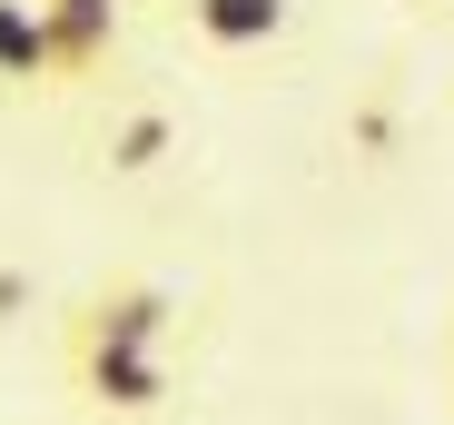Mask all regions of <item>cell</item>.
<instances>
[{
  "label": "cell",
  "mask_w": 454,
  "mask_h": 425,
  "mask_svg": "<svg viewBox=\"0 0 454 425\" xmlns=\"http://www.w3.org/2000/svg\"><path fill=\"white\" fill-rule=\"evenodd\" d=\"M425 11H454V0H425Z\"/></svg>",
  "instance_id": "obj_7"
},
{
  "label": "cell",
  "mask_w": 454,
  "mask_h": 425,
  "mask_svg": "<svg viewBox=\"0 0 454 425\" xmlns=\"http://www.w3.org/2000/svg\"><path fill=\"white\" fill-rule=\"evenodd\" d=\"M0 90H59V59L40 30V0H0Z\"/></svg>",
  "instance_id": "obj_5"
},
{
  "label": "cell",
  "mask_w": 454,
  "mask_h": 425,
  "mask_svg": "<svg viewBox=\"0 0 454 425\" xmlns=\"http://www.w3.org/2000/svg\"><path fill=\"white\" fill-rule=\"evenodd\" d=\"M168 327H178V297L159 277H119L69 317V346H168Z\"/></svg>",
  "instance_id": "obj_2"
},
{
  "label": "cell",
  "mask_w": 454,
  "mask_h": 425,
  "mask_svg": "<svg viewBox=\"0 0 454 425\" xmlns=\"http://www.w3.org/2000/svg\"><path fill=\"white\" fill-rule=\"evenodd\" d=\"M40 30H50V59H59V90L99 80L119 59V0H40Z\"/></svg>",
  "instance_id": "obj_3"
},
{
  "label": "cell",
  "mask_w": 454,
  "mask_h": 425,
  "mask_svg": "<svg viewBox=\"0 0 454 425\" xmlns=\"http://www.w3.org/2000/svg\"><path fill=\"white\" fill-rule=\"evenodd\" d=\"M188 30H198L217 59H247V50L286 40V0H188Z\"/></svg>",
  "instance_id": "obj_4"
},
{
  "label": "cell",
  "mask_w": 454,
  "mask_h": 425,
  "mask_svg": "<svg viewBox=\"0 0 454 425\" xmlns=\"http://www.w3.org/2000/svg\"><path fill=\"white\" fill-rule=\"evenodd\" d=\"M69 386L109 415H148L178 396V366H168V346H69Z\"/></svg>",
  "instance_id": "obj_1"
},
{
  "label": "cell",
  "mask_w": 454,
  "mask_h": 425,
  "mask_svg": "<svg viewBox=\"0 0 454 425\" xmlns=\"http://www.w3.org/2000/svg\"><path fill=\"white\" fill-rule=\"evenodd\" d=\"M159 149H168V119H159V109H138V119H129V129L109 138V159H119V169H148Z\"/></svg>",
  "instance_id": "obj_6"
}]
</instances>
